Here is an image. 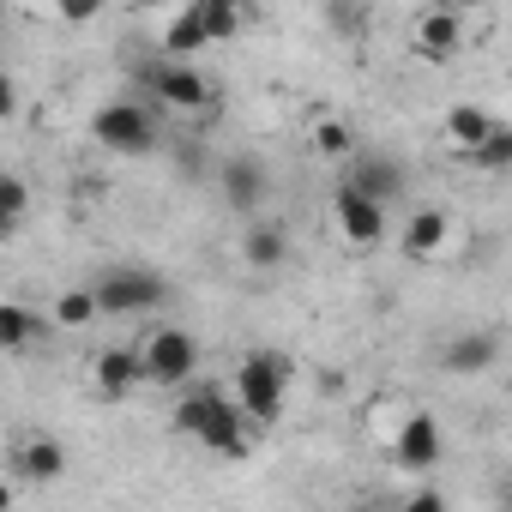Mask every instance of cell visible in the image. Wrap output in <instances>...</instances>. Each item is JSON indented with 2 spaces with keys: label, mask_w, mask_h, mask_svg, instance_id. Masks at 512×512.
Returning a JSON list of instances; mask_svg holds the SVG:
<instances>
[{
  "label": "cell",
  "mask_w": 512,
  "mask_h": 512,
  "mask_svg": "<svg viewBox=\"0 0 512 512\" xmlns=\"http://www.w3.org/2000/svg\"><path fill=\"white\" fill-rule=\"evenodd\" d=\"M175 428L193 434L199 446H211L217 458H247V416H241V404H235L223 386H211V380H193V386L181 392Z\"/></svg>",
  "instance_id": "obj_1"
},
{
  "label": "cell",
  "mask_w": 512,
  "mask_h": 512,
  "mask_svg": "<svg viewBox=\"0 0 512 512\" xmlns=\"http://www.w3.org/2000/svg\"><path fill=\"white\" fill-rule=\"evenodd\" d=\"M235 404H241L247 422L272 428V422L284 416V404H290V362L272 356V350L241 356V368H235Z\"/></svg>",
  "instance_id": "obj_2"
},
{
  "label": "cell",
  "mask_w": 512,
  "mask_h": 512,
  "mask_svg": "<svg viewBox=\"0 0 512 512\" xmlns=\"http://www.w3.org/2000/svg\"><path fill=\"white\" fill-rule=\"evenodd\" d=\"M91 139L115 157H145V151H157V115L133 97H115L91 115Z\"/></svg>",
  "instance_id": "obj_3"
},
{
  "label": "cell",
  "mask_w": 512,
  "mask_h": 512,
  "mask_svg": "<svg viewBox=\"0 0 512 512\" xmlns=\"http://www.w3.org/2000/svg\"><path fill=\"white\" fill-rule=\"evenodd\" d=\"M91 296H97L103 314H151V308L169 302V284L157 272H145V266H115V272H103L91 284Z\"/></svg>",
  "instance_id": "obj_4"
},
{
  "label": "cell",
  "mask_w": 512,
  "mask_h": 512,
  "mask_svg": "<svg viewBox=\"0 0 512 512\" xmlns=\"http://www.w3.org/2000/svg\"><path fill=\"white\" fill-rule=\"evenodd\" d=\"M139 85H145V97L151 103H163V109H205L211 103V79L193 67V61H145L139 67Z\"/></svg>",
  "instance_id": "obj_5"
},
{
  "label": "cell",
  "mask_w": 512,
  "mask_h": 512,
  "mask_svg": "<svg viewBox=\"0 0 512 512\" xmlns=\"http://www.w3.org/2000/svg\"><path fill=\"white\" fill-rule=\"evenodd\" d=\"M139 356H145V380H157V386H181V392H187V380H193V368H199V344H193V332H181V326H157V332H145Z\"/></svg>",
  "instance_id": "obj_6"
},
{
  "label": "cell",
  "mask_w": 512,
  "mask_h": 512,
  "mask_svg": "<svg viewBox=\"0 0 512 512\" xmlns=\"http://www.w3.org/2000/svg\"><path fill=\"white\" fill-rule=\"evenodd\" d=\"M332 217H338L344 241H356V247H380V241H386V205H374V199L356 193L350 181L332 187Z\"/></svg>",
  "instance_id": "obj_7"
},
{
  "label": "cell",
  "mask_w": 512,
  "mask_h": 512,
  "mask_svg": "<svg viewBox=\"0 0 512 512\" xmlns=\"http://www.w3.org/2000/svg\"><path fill=\"white\" fill-rule=\"evenodd\" d=\"M356 193H368L374 205H398L404 193H410V175H404V163L398 157H386V151H362L356 163H350V175H344Z\"/></svg>",
  "instance_id": "obj_8"
},
{
  "label": "cell",
  "mask_w": 512,
  "mask_h": 512,
  "mask_svg": "<svg viewBox=\"0 0 512 512\" xmlns=\"http://www.w3.org/2000/svg\"><path fill=\"white\" fill-rule=\"evenodd\" d=\"M440 452H446V440H440V422H434L428 410H416V416L392 434V458H398V470H410V476H428V470L440 464Z\"/></svg>",
  "instance_id": "obj_9"
},
{
  "label": "cell",
  "mask_w": 512,
  "mask_h": 512,
  "mask_svg": "<svg viewBox=\"0 0 512 512\" xmlns=\"http://www.w3.org/2000/svg\"><path fill=\"white\" fill-rule=\"evenodd\" d=\"M217 187H223L229 211H260V205H266V193H272V181H266V163L253 157V151H235V157H223V169H217Z\"/></svg>",
  "instance_id": "obj_10"
},
{
  "label": "cell",
  "mask_w": 512,
  "mask_h": 512,
  "mask_svg": "<svg viewBox=\"0 0 512 512\" xmlns=\"http://www.w3.org/2000/svg\"><path fill=\"white\" fill-rule=\"evenodd\" d=\"M145 380V356L133 350V344H109V350H97V362H91V386H97V398H127L133 386Z\"/></svg>",
  "instance_id": "obj_11"
},
{
  "label": "cell",
  "mask_w": 512,
  "mask_h": 512,
  "mask_svg": "<svg viewBox=\"0 0 512 512\" xmlns=\"http://www.w3.org/2000/svg\"><path fill=\"white\" fill-rule=\"evenodd\" d=\"M13 470H19V482L49 488V482L67 476V446H61L55 434H31V440H19V452H13Z\"/></svg>",
  "instance_id": "obj_12"
},
{
  "label": "cell",
  "mask_w": 512,
  "mask_h": 512,
  "mask_svg": "<svg viewBox=\"0 0 512 512\" xmlns=\"http://www.w3.org/2000/svg\"><path fill=\"white\" fill-rule=\"evenodd\" d=\"M494 362H500V338L494 332H452L446 350H440L446 374H488Z\"/></svg>",
  "instance_id": "obj_13"
},
{
  "label": "cell",
  "mask_w": 512,
  "mask_h": 512,
  "mask_svg": "<svg viewBox=\"0 0 512 512\" xmlns=\"http://www.w3.org/2000/svg\"><path fill=\"white\" fill-rule=\"evenodd\" d=\"M464 49V25H458V13H422V25H416V55L422 61H434V67H446L452 55Z\"/></svg>",
  "instance_id": "obj_14"
},
{
  "label": "cell",
  "mask_w": 512,
  "mask_h": 512,
  "mask_svg": "<svg viewBox=\"0 0 512 512\" xmlns=\"http://www.w3.org/2000/svg\"><path fill=\"white\" fill-rule=\"evenodd\" d=\"M398 247H404V260H434V253L446 247V211H434V205H422V211H410V223L398 229Z\"/></svg>",
  "instance_id": "obj_15"
},
{
  "label": "cell",
  "mask_w": 512,
  "mask_h": 512,
  "mask_svg": "<svg viewBox=\"0 0 512 512\" xmlns=\"http://www.w3.org/2000/svg\"><path fill=\"white\" fill-rule=\"evenodd\" d=\"M290 260V235L278 229V223H253L247 235H241V266H253V272H278Z\"/></svg>",
  "instance_id": "obj_16"
},
{
  "label": "cell",
  "mask_w": 512,
  "mask_h": 512,
  "mask_svg": "<svg viewBox=\"0 0 512 512\" xmlns=\"http://www.w3.org/2000/svg\"><path fill=\"white\" fill-rule=\"evenodd\" d=\"M163 61H193V49H211V31H205V19H199V7H181L169 25H163Z\"/></svg>",
  "instance_id": "obj_17"
},
{
  "label": "cell",
  "mask_w": 512,
  "mask_h": 512,
  "mask_svg": "<svg viewBox=\"0 0 512 512\" xmlns=\"http://www.w3.org/2000/svg\"><path fill=\"white\" fill-rule=\"evenodd\" d=\"M494 127H500V121H494L488 109H476V103H452V109H446V139H452L464 157H470L476 145H488Z\"/></svg>",
  "instance_id": "obj_18"
},
{
  "label": "cell",
  "mask_w": 512,
  "mask_h": 512,
  "mask_svg": "<svg viewBox=\"0 0 512 512\" xmlns=\"http://www.w3.org/2000/svg\"><path fill=\"white\" fill-rule=\"evenodd\" d=\"M193 7H199V19H205L211 43H229V37H241V25H247V13H241V7H229V0H193Z\"/></svg>",
  "instance_id": "obj_19"
},
{
  "label": "cell",
  "mask_w": 512,
  "mask_h": 512,
  "mask_svg": "<svg viewBox=\"0 0 512 512\" xmlns=\"http://www.w3.org/2000/svg\"><path fill=\"white\" fill-rule=\"evenodd\" d=\"M97 314H103V308H97L91 284H85V290H61V302H55V326H67V332H85Z\"/></svg>",
  "instance_id": "obj_20"
},
{
  "label": "cell",
  "mask_w": 512,
  "mask_h": 512,
  "mask_svg": "<svg viewBox=\"0 0 512 512\" xmlns=\"http://www.w3.org/2000/svg\"><path fill=\"white\" fill-rule=\"evenodd\" d=\"M25 211H31V187H25V175H0V235H13V229L25 223Z\"/></svg>",
  "instance_id": "obj_21"
},
{
  "label": "cell",
  "mask_w": 512,
  "mask_h": 512,
  "mask_svg": "<svg viewBox=\"0 0 512 512\" xmlns=\"http://www.w3.org/2000/svg\"><path fill=\"white\" fill-rule=\"evenodd\" d=\"M31 338H37V314L19 308V302H7V308H0V344H7V350H25Z\"/></svg>",
  "instance_id": "obj_22"
},
{
  "label": "cell",
  "mask_w": 512,
  "mask_h": 512,
  "mask_svg": "<svg viewBox=\"0 0 512 512\" xmlns=\"http://www.w3.org/2000/svg\"><path fill=\"white\" fill-rule=\"evenodd\" d=\"M464 163H470V169H482V175H494V169H512V127H494V139H488V145H476Z\"/></svg>",
  "instance_id": "obj_23"
},
{
  "label": "cell",
  "mask_w": 512,
  "mask_h": 512,
  "mask_svg": "<svg viewBox=\"0 0 512 512\" xmlns=\"http://www.w3.org/2000/svg\"><path fill=\"white\" fill-rule=\"evenodd\" d=\"M314 151H320V157H350V151H356L350 121H320V127H314Z\"/></svg>",
  "instance_id": "obj_24"
},
{
  "label": "cell",
  "mask_w": 512,
  "mask_h": 512,
  "mask_svg": "<svg viewBox=\"0 0 512 512\" xmlns=\"http://www.w3.org/2000/svg\"><path fill=\"white\" fill-rule=\"evenodd\" d=\"M404 512H446V494H440L434 482H422V488L404 500Z\"/></svg>",
  "instance_id": "obj_25"
},
{
  "label": "cell",
  "mask_w": 512,
  "mask_h": 512,
  "mask_svg": "<svg viewBox=\"0 0 512 512\" xmlns=\"http://www.w3.org/2000/svg\"><path fill=\"white\" fill-rule=\"evenodd\" d=\"M67 25H85V19H97V7H91V0H61V7H55Z\"/></svg>",
  "instance_id": "obj_26"
},
{
  "label": "cell",
  "mask_w": 512,
  "mask_h": 512,
  "mask_svg": "<svg viewBox=\"0 0 512 512\" xmlns=\"http://www.w3.org/2000/svg\"><path fill=\"white\" fill-rule=\"evenodd\" d=\"M19 109V91H13V79H0V115H13Z\"/></svg>",
  "instance_id": "obj_27"
}]
</instances>
